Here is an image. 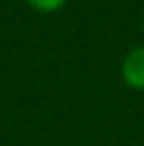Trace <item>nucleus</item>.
<instances>
[{
    "label": "nucleus",
    "instance_id": "f03ea898",
    "mask_svg": "<svg viewBox=\"0 0 144 146\" xmlns=\"http://www.w3.org/2000/svg\"><path fill=\"white\" fill-rule=\"evenodd\" d=\"M67 0H27L29 7L39 10V12H58Z\"/></svg>",
    "mask_w": 144,
    "mask_h": 146
},
{
    "label": "nucleus",
    "instance_id": "f257e3e1",
    "mask_svg": "<svg viewBox=\"0 0 144 146\" xmlns=\"http://www.w3.org/2000/svg\"><path fill=\"white\" fill-rule=\"evenodd\" d=\"M120 77L130 89L144 91V46H137L127 50L120 65Z\"/></svg>",
    "mask_w": 144,
    "mask_h": 146
}]
</instances>
